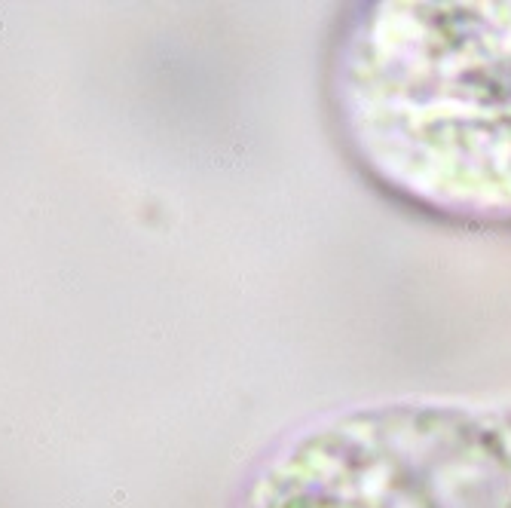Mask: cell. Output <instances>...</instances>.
Masks as SVG:
<instances>
[{
	"mask_svg": "<svg viewBox=\"0 0 511 508\" xmlns=\"http://www.w3.org/2000/svg\"><path fill=\"white\" fill-rule=\"evenodd\" d=\"M331 107L367 178L429 214L511 224V3H367Z\"/></svg>",
	"mask_w": 511,
	"mask_h": 508,
	"instance_id": "cell-1",
	"label": "cell"
},
{
	"mask_svg": "<svg viewBox=\"0 0 511 508\" xmlns=\"http://www.w3.org/2000/svg\"><path fill=\"white\" fill-rule=\"evenodd\" d=\"M242 508H511V407L401 398L322 416Z\"/></svg>",
	"mask_w": 511,
	"mask_h": 508,
	"instance_id": "cell-2",
	"label": "cell"
}]
</instances>
